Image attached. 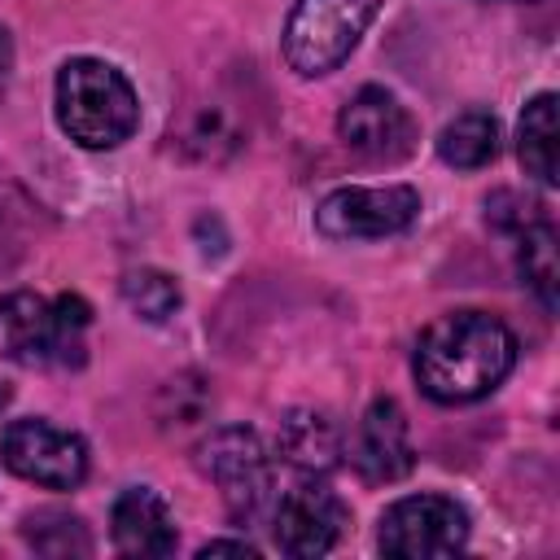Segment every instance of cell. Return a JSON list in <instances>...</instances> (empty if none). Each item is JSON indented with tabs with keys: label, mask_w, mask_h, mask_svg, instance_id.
<instances>
[{
	"label": "cell",
	"mask_w": 560,
	"mask_h": 560,
	"mask_svg": "<svg viewBox=\"0 0 560 560\" xmlns=\"http://www.w3.org/2000/svg\"><path fill=\"white\" fill-rule=\"evenodd\" d=\"M556 96L551 92H538L525 114H521V166L525 175H534L538 184H556Z\"/></svg>",
	"instance_id": "9a60e30c"
},
{
	"label": "cell",
	"mask_w": 560,
	"mask_h": 560,
	"mask_svg": "<svg viewBox=\"0 0 560 560\" xmlns=\"http://www.w3.org/2000/svg\"><path fill=\"white\" fill-rule=\"evenodd\" d=\"M276 451L302 472H328L341 455V429L324 411H289L280 420Z\"/></svg>",
	"instance_id": "4fadbf2b"
},
{
	"label": "cell",
	"mask_w": 560,
	"mask_h": 560,
	"mask_svg": "<svg viewBox=\"0 0 560 560\" xmlns=\"http://www.w3.org/2000/svg\"><path fill=\"white\" fill-rule=\"evenodd\" d=\"M57 122L83 149H114L136 131L140 105L122 70L96 57H74L57 74Z\"/></svg>",
	"instance_id": "7a4b0ae2"
},
{
	"label": "cell",
	"mask_w": 560,
	"mask_h": 560,
	"mask_svg": "<svg viewBox=\"0 0 560 560\" xmlns=\"http://www.w3.org/2000/svg\"><path fill=\"white\" fill-rule=\"evenodd\" d=\"M350 464L372 486L398 481V477L411 472V464H416L411 429H407V416H402V407L394 398H376L363 411V420L354 429V442H350Z\"/></svg>",
	"instance_id": "8fae6325"
},
{
	"label": "cell",
	"mask_w": 560,
	"mask_h": 560,
	"mask_svg": "<svg viewBox=\"0 0 560 560\" xmlns=\"http://www.w3.org/2000/svg\"><path fill=\"white\" fill-rule=\"evenodd\" d=\"M512 363H516V337L508 332L503 319L486 311H451L420 332L411 372L433 402L455 407L499 389Z\"/></svg>",
	"instance_id": "6da1fadb"
},
{
	"label": "cell",
	"mask_w": 560,
	"mask_h": 560,
	"mask_svg": "<svg viewBox=\"0 0 560 560\" xmlns=\"http://www.w3.org/2000/svg\"><path fill=\"white\" fill-rule=\"evenodd\" d=\"M420 214V192L407 184L385 188H337L319 201L315 228L328 241H381L411 228Z\"/></svg>",
	"instance_id": "ba28073f"
},
{
	"label": "cell",
	"mask_w": 560,
	"mask_h": 560,
	"mask_svg": "<svg viewBox=\"0 0 560 560\" xmlns=\"http://www.w3.org/2000/svg\"><path fill=\"white\" fill-rule=\"evenodd\" d=\"M171 140L179 153L197 158V162H223L241 149V136L236 127L223 118V109L214 105H201V109H188L175 127H171Z\"/></svg>",
	"instance_id": "2e32d148"
},
{
	"label": "cell",
	"mask_w": 560,
	"mask_h": 560,
	"mask_svg": "<svg viewBox=\"0 0 560 560\" xmlns=\"http://www.w3.org/2000/svg\"><path fill=\"white\" fill-rule=\"evenodd\" d=\"M9 197L13 192H4L0 188V271L18 258V249H22V214L9 206Z\"/></svg>",
	"instance_id": "44dd1931"
},
{
	"label": "cell",
	"mask_w": 560,
	"mask_h": 560,
	"mask_svg": "<svg viewBox=\"0 0 560 560\" xmlns=\"http://www.w3.org/2000/svg\"><path fill=\"white\" fill-rule=\"evenodd\" d=\"M153 416H158V429H162V433H175V438L201 429L206 416H210V385H206L197 372L171 376V381L158 389Z\"/></svg>",
	"instance_id": "e0dca14e"
},
{
	"label": "cell",
	"mask_w": 560,
	"mask_h": 560,
	"mask_svg": "<svg viewBox=\"0 0 560 560\" xmlns=\"http://www.w3.org/2000/svg\"><path fill=\"white\" fill-rule=\"evenodd\" d=\"M499 153V122L486 114V109H464L455 114L442 136H438V158L446 166H459V171H477L486 166L490 158Z\"/></svg>",
	"instance_id": "5bb4252c"
},
{
	"label": "cell",
	"mask_w": 560,
	"mask_h": 560,
	"mask_svg": "<svg viewBox=\"0 0 560 560\" xmlns=\"http://www.w3.org/2000/svg\"><path fill=\"white\" fill-rule=\"evenodd\" d=\"M381 4L385 0H298L280 39L284 61L306 79L337 70L354 52Z\"/></svg>",
	"instance_id": "277c9868"
},
{
	"label": "cell",
	"mask_w": 560,
	"mask_h": 560,
	"mask_svg": "<svg viewBox=\"0 0 560 560\" xmlns=\"http://www.w3.org/2000/svg\"><path fill=\"white\" fill-rule=\"evenodd\" d=\"M0 464L35 486L74 490L88 477V446L79 433L57 429L48 420H9L0 433Z\"/></svg>",
	"instance_id": "8992f818"
},
{
	"label": "cell",
	"mask_w": 560,
	"mask_h": 560,
	"mask_svg": "<svg viewBox=\"0 0 560 560\" xmlns=\"http://www.w3.org/2000/svg\"><path fill=\"white\" fill-rule=\"evenodd\" d=\"M92 311L83 298L61 293L44 302L39 293L0 298V354L13 363H83V328Z\"/></svg>",
	"instance_id": "3957f363"
},
{
	"label": "cell",
	"mask_w": 560,
	"mask_h": 560,
	"mask_svg": "<svg viewBox=\"0 0 560 560\" xmlns=\"http://www.w3.org/2000/svg\"><path fill=\"white\" fill-rule=\"evenodd\" d=\"M516 262H521V280L534 289V298H538L547 311H556L560 262H556V228H551L547 219H538V223H525V228H521Z\"/></svg>",
	"instance_id": "ac0fdd59"
},
{
	"label": "cell",
	"mask_w": 560,
	"mask_h": 560,
	"mask_svg": "<svg viewBox=\"0 0 560 560\" xmlns=\"http://www.w3.org/2000/svg\"><path fill=\"white\" fill-rule=\"evenodd\" d=\"M109 538L122 556H171L175 551V521L158 490L127 486L109 512Z\"/></svg>",
	"instance_id": "7c38bea8"
},
{
	"label": "cell",
	"mask_w": 560,
	"mask_h": 560,
	"mask_svg": "<svg viewBox=\"0 0 560 560\" xmlns=\"http://www.w3.org/2000/svg\"><path fill=\"white\" fill-rule=\"evenodd\" d=\"M376 542L398 560L455 556L468 542V512L446 494H407L381 512Z\"/></svg>",
	"instance_id": "5b68a950"
},
{
	"label": "cell",
	"mask_w": 560,
	"mask_h": 560,
	"mask_svg": "<svg viewBox=\"0 0 560 560\" xmlns=\"http://www.w3.org/2000/svg\"><path fill=\"white\" fill-rule=\"evenodd\" d=\"M350 525V508L341 503L337 490H328L324 481H298L293 490L280 494L276 503V525L271 538L284 556H324L337 547V538Z\"/></svg>",
	"instance_id": "9c48e42d"
},
{
	"label": "cell",
	"mask_w": 560,
	"mask_h": 560,
	"mask_svg": "<svg viewBox=\"0 0 560 560\" xmlns=\"http://www.w3.org/2000/svg\"><path fill=\"white\" fill-rule=\"evenodd\" d=\"M9 398H13V389H9V385H4V381H0V411H4V407H9Z\"/></svg>",
	"instance_id": "cb8c5ba5"
},
{
	"label": "cell",
	"mask_w": 560,
	"mask_h": 560,
	"mask_svg": "<svg viewBox=\"0 0 560 560\" xmlns=\"http://www.w3.org/2000/svg\"><path fill=\"white\" fill-rule=\"evenodd\" d=\"M9 70H13V39H9V31L0 26V96H4V88H9Z\"/></svg>",
	"instance_id": "603a6c76"
},
{
	"label": "cell",
	"mask_w": 560,
	"mask_h": 560,
	"mask_svg": "<svg viewBox=\"0 0 560 560\" xmlns=\"http://www.w3.org/2000/svg\"><path fill=\"white\" fill-rule=\"evenodd\" d=\"M26 542L39 551V556H92V538H88V525L70 512H35L26 516Z\"/></svg>",
	"instance_id": "ffe728a7"
},
{
	"label": "cell",
	"mask_w": 560,
	"mask_h": 560,
	"mask_svg": "<svg viewBox=\"0 0 560 560\" xmlns=\"http://www.w3.org/2000/svg\"><path fill=\"white\" fill-rule=\"evenodd\" d=\"M118 289H122V302H127L140 319H149V324H162V319H171V315L179 311V284H175L166 271H158V267H136V271H127Z\"/></svg>",
	"instance_id": "d6986e66"
},
{
	"label": "cell",
	"mask_w": 560,
	"mask_h": 560,
	"mask_svg": "<svg viewBox=\"0 0 560 560\" xmlns=\"http://www.w3.org/2000/svg\"><path fill=\"white\" fill-rule=\"evenodd\" d=\"M201 472L219 486L232 521H254L271 499V459L254 429H219L201 442Z\"/></svg>",
	"instance_id": "52a82bcc"
},
{
	"label": "cell",
	"mask_w": 560,
	"mask_h": 560,
	"mask_svg": "<svg viewBox=\"0 0 560 560\" xmlns=\"http://www.w3.org/2000/svg\"><path fill=\"white\" fill-rule=\"evenodd\" d=\"M201 560H210V556H258L249 542H206L201 551H197Z\"/></svg>",
	"instance_id": "7402d4cb"
},
{
	"label": "cell",
	"mask_w": 560,
	"mask_h": 560,
	"mask_svg": "<svg viewBox=\"0 0 560 560\" xmlns=\"http://www.w3.org/2000/svg\"><path fill=\"white\" fill-rule=\"evenodd\" d=\"M337 136L368 162H402L416 149V122L385 88H359L337 114Z\"/></svg>",
	"instance_id": "30bf717a"
}]
</instances>
